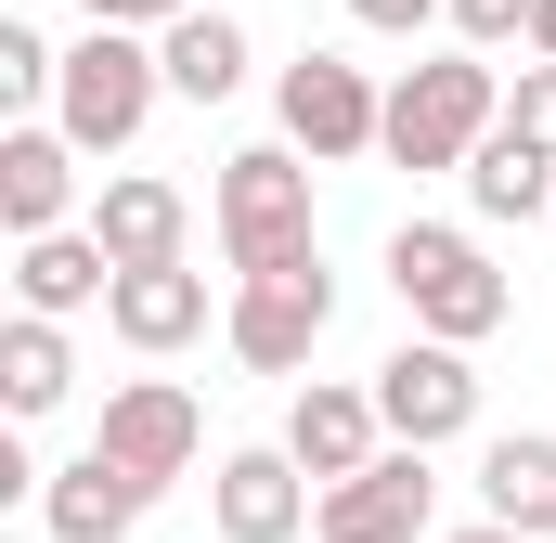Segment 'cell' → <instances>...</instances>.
Returning <instances> with one entry per match:
<instances>
[{"label":"cell","instance_id":"obj_1","mask_svg":"<svg viewBox=\"0 0 556 543\" xmlns=\"http://www.w3.org/2000/svg\"><path fill=\"white\" fill-rule=\"evenodd\" d=\"M505 130V78H492V52H427V65H402V91H389V168H466L479 142Z\"/></svg>","mask_w":556,"mask_h":543},{"label":"cell","instance_id":"obj_2","mask_svg":"<svg viewBox=\"0 0 556 543\" xmlns=\"http://www.w3.org/2000/svg\"><path fill=\"white\" fill-rule=\"evenodd\" d=\"M207 220H220V260H233V272L324 260V247H311V155H298V142H247V155H220Z\"/></svg>","mask_w":556,"mask_h":543},{"label":"cell","instance_id":"obj_3","mask_svg":"<svg viewBox=\"0 0 556 543\" xmlns=\"http://www.w3.org/2000/svg\"><path fill=\"white\" fill-rule=\"evenodd\" d=\"M155 104H168V65H155L142 26H91L65 52V78H52V130L78 142V155H130Z\"/></svg>","mask_w":556,"mask_h":543},{"label":"cell","instance_id":"obj_4","mask_svg":"<svg viewBox=\"0 0 556 543\" xmlns=\"http://www.w3.org/2000/svg\"><path fill=\"white\" fill-rule=\"evenodd\" d=\"M389 298L415 311L427 337H466V350L518 311V298H505V272H492V247H479V233H453V220H402V233H389Z\"/></svg>","mask_w":556,"mask_h":543},{"label":"cell","instance_id":"obj_5","mask_svg":"<svg viewBox=\"0 0 556 543\" xmlns=\"http://www.w3.org/2000/svg\"><path fill=\"white\" fill-rule=\"evenodd\" d=\"M324 324H337V272H324V260L233 272V311H220V337H233V363H247V376H298V363L324 350Z\"/></svg>","mask_w":556,"mask_h":543},{"label":"cell","instance_id":"obj_6","mask_svg":"<svg viewBox=\"0 0 556 543\" xmlns=\"http://www.w3.org/2000/svg\"><path fill=\"white\" fill-rule=\"evenodd\" d=\"M273 104H285V142H298L311 168H350V155H376V142H389V91H376L350 52H298Z\"/></svg>","mask_w":556,"mask_h":543},{"label":"cell","instance_id":"obj_7","mask_svg":"<svg viewBox=\"0 0 556 543\" xmlns=\"http://www.w3.org/2000/svg\"><path fill=\"white\" fill-rule=\"evenodd\" d=\"M376 414H389V440H427V453L466 440V427H479V363H466V337H427L415 324V337L376 363Z\"/></svg>","mask_w":556,"mask_h":543},{"label":"cell","instance_id":"obj_8","mask_svg":"<svg viewBox=\"0 0 556 543\" xmlns=\"http://www.w3.org/2000/svg\"><path fill=\"white\" fill-rule=\"evenodd\" d=\"M440 518V479H427V440H389L363 479H337L324 505H311V531L324 543H427Z\"/></svg>","mask_w":556,"mask_h":543},{"label":"cell","instance_id":"obj_9","mask_svg":"<svg viewBox=\"0 0 556 543\" xmlns=\"http://www.w3.org/2000/svg\"><path fill=\"white\" fill-rule=\"evenodd\" d=\"M311 505H324V479H311L285 440H260V453H220V479H207V518H220V543H298V531H311Z\"/></svg>","mask_w":556,"mask_h":543},{"label":"cell","instance_id":"obj_10","mask_svg":"<svg viewBox=\"0 0 556 543\" xmlns=\"http://www.w3.org/2000/svg\"><path fill=\"white\" fill-rule=\"evenodd\" d=\"M285 453L337 492V479H363L376 453H389V414H376V389H350V376H311L298 402H285Z\"/></svg>","mask_w":556,"mask_h":543},{"label":"cell","instance_id":"obj_11","mask_svg":"<svg viewBox=\"0 0 556 543\" xmlns=\"http://www.w3.org/2000/svg\"><path fill=\"white\" fill-rule=\"evenodd\" d=\"M155 492H168V479H142V466H117V453L91 440L78 466H52V479H39V518H52V543H130Z\"/></svg>","mask_w":556,"mask_h":543},{"label":"cell","instance_id":"obj_12","mask_svg":"<svg viewBox=\"0 0 556 543\" xmlns=\"http://www.w3.org/2000/svg\"><path fill=\"white\" fill-rule=\"evenodd\" d=\"M91 440L117 466H142V479H181L207 453V414H194V389H168V376H130V389H104V427Z\"/></svg>","mask_w":556,"mask_h":543},{"label":"cell","instance_id":"obj_13","mask_svg":"<svg viewBox=\"0 0 556 543\" xmlns=\"http://www.w3.org/2000/svg\"><path fill=\"white\" fill-rule=\"evenodd\" d=\"M91 233H104V260H117V272L194 260V194H181V181H155V168H117V181L91 194Z\"/></svg>","mask_w":556,"mask_h":543},{"label":"cell","instance_id":"obj_14","mask_svg":"<svg viewBox=\"0 0 556 543\" xmlns=\"http://www.w3.org/2000/svg\"><path fill=\"white\" fill-rule=\"evenodd\" d=\"M78 220V142L65 130H0V233H65Z\"/></svg>","mask_w":556,"mask_h":543},{"label":"cell","instance_id":"obj_15","mask_svg":"<svg viewBox=\"0 0 556 543\" xmlns=\"http://www.w3.org/2000/svg\"><path fill=\"white\" fill-rule=\"evenodd\" d=\"M13 298H26V311H52V324L104 311V298H117L104 233H91V220H78V233H13Z\"/></svg>","mask_w":556,"mask_h":543},{"label":"cell","instance_id":"obj_16","mask_svg":"<svg viewBox=\"0 0 556 543\" xmlns=\"http://www.w3.org/2000/svg\"><path fill=\"white\" fill-rule=\"evenodd\" d=\"M104 324H117L130 350H194V337H207V272H194V260H142V272H117Z\"/></svg>","mask_w":556,"mask_h":543},{"label":"cell","instance_id":"obj_17","mask_svg":"<svg viewBox=\"0 0 556 543\" xmlns=\"http://www.w3.org/2000/svg\"><path fill=\"white\" fill-rule=\"evenodd\" d=\"M479 505L505 518V531H556V427H505L492 453H479Z\"/></svg>","mask_w":556,"mask_h":543},{"label":"cell","instance_id":"obj_18","mask_svg":"<svg viewBox=\"0 0 556 543\" xmlns=\"http://www.w3.org/2000/svg\"><path fill=\"white\" fill-rule=\"evenodd\" d=\"M155 65H168V91H181V104H233V91H247V26L194 0L181 26H155Z\"/></svg>","mask_w":556,"mask_h":543},{"label":"cell","instance_id":"obj_19","mask_svg":"<svg viewBox=\"0 0 556 543\" xmlns=\"http://www.w3.org/2000/svg\"><path fill=\"white\" fill-rule=\"evenodd\" d=\"M466 207H479V220H544L556 207V155L518 142V130H492L479 155H466Z\"/></svg>","mask_w":556,"mask_h":543},{"label":"cell","instance_id":"obj_20","mask_svg":"<svg viewBox=\"0 0 556 543\" xmlns=\"http://www.w3.org/2000/svg\"><path fill=\"white\" fill-rule=\"evenodd\" d=\"M65 389H78L65 324H52V311H13V337H0V402H13V414H52Z\"/></svg>","mask_w":556,"mask_h":543},{"label":"cell","instance_id":"obj_21","mask_svg":"<svg viewBox=\"0 0 556 543\" xmlns=\"http://www.w3.org/2000/svg\"><path fill=\"white\" fill-rule=\"evenodd\" d=\"M52 78H65V52L39 26H0V104H52Z\"/></svg>","mask_w":556,"mask_h":543},{"label":"cell","instance_id":"obj_22","mask_svg":"<svg viewBox=\"0 0 556 543\" xmlns=\"http://www.w3.org/2000/svg\"><path fill=\"white\" fill-rule=\"evenodd\" d=\"M440 26H453L466 52H531V0H453Z\"/></svg>","mask_w":556,"mask_h":543},{"label":"cell","instance_id":"obj_23","mask_svg":"<svg viewBox=\"0 0 556 543\" xmlns=\"http://www.w3.org/2000/svg\"><path fill=\"white\" fill-rule=\"evenodd\" d=\"M505 130H518V142H544V155H556V65H544V52L518 65V91H505Z\"/></svg>","mask_w":556,"mask_h":543},{"label":"cell","instance_id":"obj_24","mask_svg":"<svg viewBox=\"0 0 556 543\" xmlns=\"http://www.w3.org/2000/svg\"><path fill=\"white\" fill-rule=\"evenodd\" d=\"M453 0H350V26H376V39H415V26H440Z\"/></svg>","mask_w":556,"mask_h":543},{"label":"cell","instance_id":"obj_25","mask_svg":"<svg viewBox=\"0 0 556 543\" xmlns=\"http://www.w3.org/2000/svg\"><path fill=\"white\" fill-rule=\"evenodd\" d=\"M78 13H91V26H181L194 0H78Z\"/></svg>","mask_w":556,"mask_h":543},{"label":"cell","instance_id":"obj_26","mask_svg":"<svg viewBox=\"0 0 556 543\" xmlns=\"http://www.w3.org/2000/svg\"><path fill=\"white\" fill-rule=\"evenodd\" d=\"M440 543H531V531H505V518H492V505H479V518H466V531H440Z\"/></svg>","mask_w":556,"mask_h":543},{"label":"cell","instance_id":"obj_27","mask_svg":"<svg viewBox=\"0 0 556 543\" xmlns=\"http://www.w3.org/2000/svg\"><path fill=\"white\" fill-rule=\"evenodd\" d=\"M531 52H544V65H556V0H531Z\"/></svg>","mask_w":556,"mask_h":543}]
</instances>
